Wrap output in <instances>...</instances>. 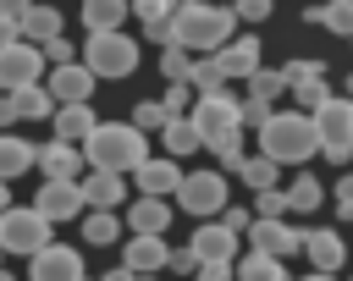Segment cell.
Instances as JSON below:
<instances>
[{
  "label": "cell",
  "mask_w": 353,
  "mask_h": 281,
  "mask_svg": "<svg viewBox=\"0 0 353 281\" xmlns=\"http://www.w3.org/2000/svg\"><path fill=\"white\" fill-rule=\"evenodd\" d=\"M188 121H193L199 143L221 160V171H232V165L243 160V121H237V94H232V88H221V94H193Z\"/></svg>",
  "instance_id": "1"
},
{
  "label": "cell",
  "mask_w": 353,
  "mask_h": 281,
  "mask_svg": "<svg viewBox=\"0 0 353 281\" xmlns=\"http://www.w3.org/2000/svg\"><path fill=\"white\" fill-rule=\"evenodd\" d=\"M165 28H171V44H182L188 55H215L237 33V17L232 6H215V0H176Z\"/></svg>",
  "instance_id": "2"
},
{
  "label": "cell",
  "mask_w": 353,
  "mask_h": 281,
  "mask_svg": "<svg viewBox=\"0 0 353 281\" xmlns=\"http://www.w3.org/2000/svg\"><path fill=\"white\" fill-rule=\"evenodd\" d=\"M77 149H83V160L94 171H121L127 176L138 160H149V132L132 127V121H94V132Z\"/></svg>",
  "instance_id": "3"
},
{
  "label": "cell",
  "mask_w": 353,
  "mask_h": 281,
  "mask_svg": "<svg viewBox=\"0 0 353 281\" xmlns=\"http://www.w3.org/2000/svg\"><path fill=\"white\" fill-rule=\"evenodd\" d=\"M259 154L276 165H303L320 154V132L309 110H270V121L259 127Z\"/></svg>",
  "instance_id": "4"
},
{
  "label": "cell",
  "mask_w": 353,
  "mask_h": 281,
  "mask_svg": "<svg viewBox=\"0 0 353 281\" xmlns=\"http://www.w3.org/2000/svg\"><path fill=\"white\" fill-rule=\"evenodd\" d=\"M314 116V132H320V154L331 160V165H347L353 160V99L347 94H331L320 110H309Z\"/></svg>",
  "instance_id": "5"
},
{
  "label": "cell",
  "mask_w": 353,
  "mask_h": 281,
  "mask_svg": "<svg viewBox=\"0 0 353 281\" xmlns=\"http://www.w3.org/2000/svg\"><path fill=\"white\" fill-rule=\"evenodd\" d=\"M83 66H88L94 77H132V72H138V39H127L121 28H110V33H88V44H83Z\"/></svg>",
  "instance_id": "6"
},
{
  "label": "cell",
  "mask_w": 353,
  "mask_h": 281,
  "mask_svg": "<svg viewBox=\"0 0 353 281\" xmlns=\"http://www.w3.org/2000/svg\"><path fill=\"white\" fill-rule=\"evenodd\" d=\"M55 237V226L33 209V204H6L0 209V253H39L44 242Z\"/></svg>",
  "instance_id": "7"
},
{
  "label": "cell",
  "mask_w": 353,
  "mask_h": 281,
  "mask_svg": "<svg viewBox=\"0 0 353 281\" xmlns=\"http://www.w3.org/2000/svg\"><path fill=\"white\" fill-rule=\"evenodd\" d=\"M171 198H176L188 215L210 220V215L226 209V171H221V165H210V171H182V182H176Z\"/></svg>",
  "instance_id": "8"
},
{
  "label": "cell",
  "mask_w": 353,
  "mask_h": 281,
  "mask_svg": "<svg viewBox=\"0 0 353 281\" xmlns=\"http://www.w3.org/2000/svg\"><path fill=\"white\" fill-rule=\"evenodd\" d=\"M33 209H39L50 226H61V220H77L88 204H83V187H77V182H66V176H44L39 193H33Z\"/></svg>",
  "instance_id": "9"
},
{
  "label": "cell",
  "mask_w": 353,
  "mask_h": 281,
  "mask_svg": "<svg viewBox=\"0 0 353 281\" xmlns=\"http://www.w3.org/2000/svg\"><path fill=\"white\" fill-rule=\"evenodd\" d=\"M22 83H44V50L28 44V39H17V44L0 50V88L11 94V88H22Z\"/></svg>",
  "instance_id": "10"
},
{
  "label": "cell",
  "mask_w": 353,
  "mask_h": 281,
  "mask_svg": "<svg viewBox=\"0 0 353 281\" xmlns=\"http://www.w3.org/2000/svg\"><path fill=\"white\" fill-rule=\"evenodd\" d=\"M33 264H28V281H83V253L77 248H66V242H44L39 253H28Z\"/></svg>",
  "instance_id": "11"
},
{
  "label": "cell",
  "mask_w": 353,
  "mask_h": 281,
  "mask_svg": "<svg viewBox=\"0 0 353 281\" xmlns=\"http://www.w3.org/2000/svg\"><path fill=\"white\" fill-rule=\"evenodd\" d=\"M94 72L83 66V61H66V66H50V77H44V88H50V99L55 105H88L94 99Z\"/></svg>",
  "instance_id": "12"
},
{
  "label": "cell",
  "mask_w": 353,
  "mask_h": 281,
  "mask_svg": "<svg viewBox=\"0 0 353 281\" xmlns=\"http://www.w3.org/2000/svg\"><path fill=\"white\" fill-rule=\"evenodd\" d=\"M248 248H259V253H276V259H292V253H303V231L292 226V220H248Z\"/></svg>",
  "instance_id": "13"
},
{
  "label": "cell",
  "mask_w": 353,
  "mask_h": 281,
  "mask_svg": "<svg viewBox=\"0 0 353 281\" xmlns=\"http://www.w3.org/2000/svg\"><path fill=\"white\" fill-rule=\"evenodd\" d=\"M259 55H265V44H259L254 33H243V39L232 33V39L215 50V66H221V77H226V83H243L248 72H259V66H265Z\"/></svg>",
  "instance_id": "14"
},
{
  "label": "cell",
  "mask_w": 353,
  "mask_h": 281,
  "mask_svg": "<svg viewBox=\"0 0 353 281\" xmlns=\"http://www.w3.org/2000/svg\"><path fill=\"white\" fill-rule=\"evenodd\" d=\"M237 242H243V237H237L226 220H199V231H193L188 248L199 253V264H232V259H237Z\"/></svg>",
  "instance_id": "15"
},
{
  "label": "cell",
  "mask_w": 353,
  "mask_h": 281,
  "mask_svg": "<svg viewBox=\"0 0 353 281\" xmlns=\"http://www.w3.org/2000/svg\"><path fill=\"white\" fill-rule=\"evenodd\" d=\"M77 187H83V204L88 209H121V198H127V176L121 171H83L77 176Z\"/></svg>",
  "instance_id": "16"
},
{
  "label": "cell",
  "mask_w": 353,
  "mask_h": 281,
  "mask_svg": "<svg viewBox=\"0 0 353 281\" xmlns=\"http://www.w3.org/2000/svg\"><path fill=\"white\" fill-rule=\"evenodd\" d=\"M44 176H66V182H77L83 171H88V160H83V149L77 143H66V138H50L44 149H39V160H33Z\"/></svg>",
  "instance_id": "17"
},
{
  "label": "cell",
  "mask_w": 353,
  "mask_h": 281,
  "mask_svg": "<svg viewBox=\"0 0 353 281\" xmlns=\"http://www.w3.org/2000/svg\"><path fill=\"white\" fill-rule=\"evenodd\" d=\"M165 253H171V248H165V231H132L127 248H121V264L154 275V270H165Z\"/></svg>",
  "instance_id": "18"
},
{
  "label": "cell",
  "mask_w": 353,
  "mask_h": 281,
  "mask_svg": "<svg viewBox=\"0 0 353 281\" xmlns=\"http://www.w3.org/2000/svg\"><path fill=\"white\" fill-rule=\"evenodd\" d=\"M132 176H138V193H149V198H171L176 193V182H182V165L176 160H138L132 165Z\"/></svg>",
  "instance_id": "19"
},
{
  "label": "cell",
  "mask_w": 353,
  "mask_h": 281,
  "mask_svg": "<svg viewBox=\"0 0 353 281\" xmlns=\"http://www.w3.org/2000/svg\"><path fill=\"white\" fill-rule=\"evenodd\" d=\"M303 253H309V264H314V270H331V275L347 264V242H342L331 226H314V231H303Z\"/></svg>",
  "instance_id": "20"
},
{
  "label": "cell",
  "mask_w": 353,
  "mask_h": 281,
  "mask_svg": "<svg viewBox=\"0 0 353 281\" xmlns=\"http://www.w3.org/2000/svg\"><path fill=\"white\" fill-rule=\"evenodd\" d=\"M94 105H55L50 110V127H55V138H66V143H83L88 132H94Z\"/></svg>",
  "instance_id": "21"
},
{
  "label": "cell",
  "mask_w": 353,
  "mask_h": 281,
  "mask_svg": "<svg viewBox=\"0 0 353 281\" xmlns=\"http://www.w3.org/2000/svg\"><path fill=\"white\" fill-rule=\"evenodd\" d=\"M6 99H11L17 121H50V110H55V99H50L44 83H22V88H11Z\"/></svg>",
  "instance_id": "22"
},
{
  "label": "cell",
  "mask_w": 353,
  "mask_h": 281,
  "mask_svg": "<svg viewBox=\"0 0 353 281\" xmlns=\"http://www.w3.org/2000/svg\"><path fill=\"white\" fill-rule=\"evenodd\" d=\"M232 281H287V259L248 248V253H243V264L232 259Z\"/></svg>",
  "instance_id": "23"
},
{
  "label": "cell",
  "mask_w": 353,
  "mask_h": 281,
  "mask_svg": "<svg viewBox=\"0 0 353 281\" xmlns=\"http://www.w3.org/2000/svg\"><path fill=\"white\" fill-rule=\"evenodd\" d=\"M33 160H39V149H33L28 138L0 132V182H17L22 171H33Z\"/></svg>",
  "instance_id": "24"
},
{
  "label": "cell",
  "mask_w": 353,
  "mask_h": 281,
  "mask_svg": "<svg viewBox=\"0 0 353 281\" xmlns=\"http://www.w3.org/2000/svg\"><path fill=\"white\" fill-rule=\"evenodd\" d=\"M226 176H243V187H248V193H265V187H276L281 165H276V160H265V154H243Z\"/></svg>",
  "instance_id": "25"
},
{
  "label": "cell",
  "mask_w": 353,
  "mask_h": 281,
  "mask_svg": "<svg viewBox=\"0 0 353 281\" xmlns=\"http://www.w3.org/2000/svg\"><path fill=\"white\" fill-rule=\"evenodd\" d=\"M127 17H132L127 0H83V28H88V33H110V28H121Z\"/></svg>",
  "instance_id": "26"
},
{
  "label": "cell",
  "mask_w": 353,
  "mask_h": 281,
  "mask_svg": "<svg viewBox=\"0 0 353 281\" xmlns=\"http://www.w3.org/2000/svg\"><path fill=\"white\" fill-rule=\"evenodd\" d=\"M17 28H22V39H28V44H44V39H55V33H61V11H55V6H44V0H33V6H28V17H22Z\"/></svg>",
  "instance_id": "27"
},
{
  "label": "cell",
  "mask_w": 353,
  "mask_h": 281,
  "mask_svg": "<svg viewBox=\"0 0 353 281\" xmlns=\"http://www.w3.org/2000/svg\"><path fill=\"white\" fill-rule=\"evenodd\" d=\"M127 226H132V231H165V226H171V198H149V193H143V198L127 209Z\"/></svg>",
  "instance_id": "28"
},
{
  "label": "cell",
  "mask_w": 353,
  "mask_h": 281,
  "mask_svg": "<svg viewBox=\"0 0 353 281\" xmlns=\"http://www.w3.org/2000/svg\"><path fill=\"white\" fill-rule=\"evenodd\" d=\"M160 143H165V154L176 160V154H193V149H199V132H193L188 116H165V121H160Z\"/></svg>",
  "instance_id": "29"
},
{
  "label": "cell",
  "mask_w": 353,
  "mask_h": 281,
  "mask_svg": "<svg viewBox=\"0 0 353 281\" xmlns=\"http://www.w3.org/2000/svg\"><path fill=\"white\" fill-rule=\"evenodd\" d=\"M320 198H325V187H320V176H309V171H298V176L287 182V209H298V215H309V209H320Z\"/></svg>",
  "instance_id": "30"
},
{
  "label": "cell",
  "mask_w": 353,
  "mask_h": 281,
  "mask_svg": "<svg viewBox=\"0 0 353 281\" xmlns=\"http://www.w3.org/2000/svg\"><path fill=\"white\" fill-rule=\"evenodd\" d=\"M77 226H83V242H116V237H121L116 209H83V215H77Z\"/></svg>",
  "instance_id": "31"
},
{
  "label": "cell",
  "mask_w": 353,
  "mask_h": 281,
  "mask_svg": "<svg viewBox=\"0 0 353 281\" xmlns=\"http://www.w3.org/2000/svg\"><path fill=\"white\" fill-rule=\"evenodd\" d=\"M303 17H309V22H320V28H331V33H342V39H353V6H347V0H331V6H309Z\"/></svg>",
  "instance_id": "32"
},
{
  "label": "cell",
  "mask_w": 353,
  "mask_h": 281,
  "mask_svg": "<svg viewBox=\"0 0 353 281\" xmlns=\"http://www.w3.org/2000/svg\"><path fill=\"white\" fill-rule=\"evenodd\" d=\"M188 83H193V94H221V88H226L215 55H193V61H188Z\"/></svg>",
  "instance_id": "33"
},
{
  "label": "cell",
  "mask_w": 353,
  "mask_h": 281,
  "mask_svg": "<svg viewBox=\"0 0 353 281\" xmlns=\"http://www.w3.org/2000/svg\"><path fill=\"white\" fill-rule=\"evenodd\" d=\"M243 88H248V94H259V99H270V105L287 94V83H281V66H259V72H248V77H243Z\"/></svg>",
  "instance_id": "34"
},
{
  "label": "cell",
  "mask_w": 353,
  "mask_h": 281,
  "mask_svg": "<svg viewBox=\"0 0 353 281\" xmlns=\"http://www.w3.org/2000/svg\"><path fill=\"white\" fill-rule=\"evenodd\" d=\"M292 99H298V110H320L325 99H331V83L325 77H309V83H298V88H287Z\"/></svg>",
  "instance_id": "35"
},
{
  "label": "cell",
  "mask_w": 353,
  "mask_h": 281,
  "mask_svg": "<svg viewBox=\"0 0 353 281\" xmlns=\"http://www.w3.org/2000/svg\"><path fill=\"white\" fill-rule=\"evenodd\" d=\"M160 105H165V116H188V105H193V83H188V77H176V83H165V94H160Z\"/></svg>",
  "instance_id": "36"
},
{
  "label": "cell",
  "mask_w": 353,
  "mask_h": 281,
  "mask_svg": "<svg viewBox=\"0 0 353 281\" xmlns=\"http://www.w3.org/2000/svg\"><path fill=\"white\" fill-rule=\"evenodd\" d=\"M270 110H276V105H270V99H259V94H243V99H237V121H243V127H265V121H270Z\"/></svg>",
  "instance_id": "37"
},
{
  "label": "cell",
  "mask_w": 353,
  "mask_h": 281,
  "mask_svg": "<svg viewBox=\"0 0 353 281\" xmlns=\"http://www.w3.org/2000/svg\"><path fill=\"white\" fill-rule=\"evenodd\" d=\"M276 215H287V187H265V193H254V220H276Z\"/></svg>",
  "instance_id": "38"
},
{
  "label": "cell",
  "mask_w": 353,
  "mask_h": 281,
  "mask_svg": "<svg viewBox=\"0 0 353 281\" xmlns=\"http://www.w3.org/2000/svg\"><path fill=\"white\" fill-rule=\"evenodd\" d=\"M138 17H143V28H160V22H171V11H176V0H127Z\"/></svg>",
  "instance_id": "39"
},
{
  "label": "cell",
  "mask_w": 353,
  "mask_h": 281,
  "mask_svg": "<svg viewBox=\"0 0 353 281\" xmlns=\"http://www.w3.org/2000/svg\"><path fill=\"white\" fill-rule=\"evenodd\" d=\"M188 61H193V55H188L182 44H165V50H160V72H165V83L188 77Z\"/></svg>",
  "instance_id": "40"
},
{
  "label": "cell",
  "mask_w": 353,
  "mask_h": 281,
  "mask_svg": "<svg viewBox=\"0 0 353 281\" xmlns=\"http://www.w3.org/2000/svg\"><path fill=\"white\" fill-rule=\"evenodd\" d=\"M39 50H44V66H66V61H77V44H66V33H55V39H44Z\"/></svg>",
  "instance_id": "41"
},
{
  "label": "cell",
  "mask_w": 353,
  "mask_h": 281,
  "mask_svg": "<svg viewBox=\"0 0 353 281\" xmlns=\"http://www.w3.org/2000/svg\"><path fill=\"white\" fill-rule=\"evenodd\" d=\"M309 77H325V66H320V61H287V66H281V83H287V88H298V83H309Z\"/></svg>",
  "instance_id": "42"
},
{
  "label": "cell",
  "mask_w": 353,
  "mask_h": 281,
  "mask_svg": "<svg viewBox=\"0 0 353 281\" xmlns=\"http://www.w3.org/2000/svg\"><path fill=\"white\" fill-rule=\"evenodd\" d=\"M160 121H165V105H160V99H143V105L132 110V127H143V132H160Z\"/></svg>",
  "instance_id": "43"
},
{
  "label": "cell",
  "mask_w": 353,
  "mask_h": 281,
  "mask_svg": "<svg viewBox=\"0 0 353 281\" xmlns=\"http://www.w3.org/2000/svg\"><path fill=\"white\" fill-rule=\"evenodd\" d=\"M232 17L237 22H265L270 17V0H232Z\"/></svg>",
  "instance_id": "44"
},
{
  "label": "cell",
  "mask_w": 353,
  "mask_h": 281,
  "mask_svg": "<svg viewBox=\"0 0 353 281\" xmlns=\"http://www.w3.org/2000/svg\"><path fill=\"white\" fill-rule=\"evenodd\" d=\"M165 270H176V275H193V270H199V253H193V248H171V253H165Z\"/></svg>",
  "instance_id": "45"
},
{
  "label": "cell",
  "mask_w": 353,
  "mask_h": 281,
  "mask_svg": "<svg viewBox=\"0 0 353 281\" xmlns=\"http://www.w3.org/2000/svg\"><path fill=\"white\" fill-rule=\"evenodd\" d=\"M336 220H353V176H336Z\"/></svg>",
  "instance_id": "46"
},
{
  "label": "cell",
  "mask_w": 353,
  "mask_h": 281,
  "mask_svg": "<svg viewBox=\"0 0 353 281\" xmlns=\"http://www.w3.org/2000/svg\"><path fill=\"white\" fill-rule=\"evenodd\" d=\"M221 220H226V226L243 237V231H248V220H254V209H243V204H226V209H221Z\"/></svg>",
  "instance_id": "47"
},
{
  "label": "cell",
  "mask_w": 353,
  "mask_h": 281,
  "mask_svg": "<svg viewBox=\"0 0 353 281\" xmlns=\"http://www.w3.org/2000/svg\"><path fill=\"white\" fill-rule=\"evenodd\" d=\"M193 281H232V264H199Z\"/></svg>",
  "instance_id": "48"
},
{
  "label": "cell",
  "mask_w": 353,
  "mask_h": 281,
  "mask_svg": "<svg viewBox=\"0 0 353 281\" xmlns=\"http://www.w3.org/2000/svg\"><path fill=\"white\" fill-rule=\"evenodd\" d=\"M28 6H33V0H0V17H11V22H22V17H28Z\"/></svg>",
  "instance_id": "49"
},
{
  "label": "cell",
  "mask_w": 353,
  "mask_h": 281,
  "mask_svg": "<svg viewBox=\"0 0 353 281\" xmlns=\"http://www.w3.org/2000/svg\"><path fill=\"white\" fill-rule=\"evenodd\" d=\"M17 39H22V28H17L11 17H0V50H6V44H17Z\"/></svg>",
  "instance_id": "50"
},
{
  "label": "cell",
  "mask_w": 353,
  "mask_h": 281,
  "mask_svg": "<svg viewBox=\"0 0 353 281\" xmlns=\"http://www.w3.org/2000/svg\"><path fill=\"white\" fill-rule=\"evenodd\" d=\"M11 121H17V110H11V99L0 94V127H11Z\"/></svg>",
  "instance_id": "51"
},
{
  "label": "cell",
  "mask_w": 353,
  "mask_h": 281,
  "mask_svg": "<svg viewBox=\"0 0 353 281\" xmlns=\"http://www.w3.org/2000/svg\"><path fill=\"white\" fill-rule=\"evenodd\" d=\"M105 281H132V270H127V264H116V270H105Z\"/></svg>",
  "instance_id": "52"
},
{
  "label": "cell",
  "mask_w": 353,
  "mask_h": 281,
  "mask_svg": "<svg viewBox=\"0 0 353 281\" xmlns=\"http://www.w3.org/2000/svg\"><path fill=\"white\" fill-rule=\"evenodd\" d=\"M298 281H331V270H309V275H298Z\"/></svg>",
  "instance_id": "53"
},
{
  "label": "cell",
  "mask_w": 353,
  "mask_h": 281,
  "mask_svg": "<svg viewBox=\"0 0 353 281\" xmlns=\"http://www.w3.org/2000/svg\"><path fill=\"white\" fill-rule=\"evenodd\" d=\"M6 204H11V182H0V209H6Z\"/></svg>",
  "instance_id": "54"
},
{
  "label": "cell",
  "mask_w": 353,
  "mask_h": 281,
  "mask_svg": "<svg viewBox=\"0 0 353 281\" xmlns=\"http://www.w3.org/2000/svg\"><path fill=\"white\" fill-rule=\"evenodd\" d=\"M132 281H154V275H149V270H132Z\"/></svg>",
  "instance_id": "55"
},
{
  "label": "cell",
  "mask_w": 353,
  "mask_h": 281,
  "mask_svg": "<svg viewBox=\"0 0 353 281\" xmlns=\"http://www.w3.org/2000/svg\"><path fill=\"white\" fill-rule=\"evenodd\" d=\"M0 281H17V275H11V270H0Z\"/></svg>",
  "instance_id": "56"
},
{
  "label": "cell",
  "mask_w": 353,
  "mask_h": 281,
  "mask_svg": "<svg viewBox=\"0 0 353 281\" xmlns=\"http://www.w3.org/2000/svg\"><path fill=\"white\" fill-rule=\"evenodd\" d=\"M342 88H347V99H353V77H347V83H342Z\"/></svg>",
  "instance_id": "57"
},
{
  "label": "cell",
  "mask_w": 353,
  "mask_h": 281,
  "mask_svg": "<svg viewBox=\"0 0 353 281\" xmlns=\"http://www.w3.org/2000/svg\"><path fill=\"white\" fill-rule=\"evenodd\" d=\"M83 281H88V275H83Z\"/></svg>",
  "instance_id": "58"
},
{
  "label": "cell",
  "mask_w": 353,
  "mask_h": 281,
  "mask_svg": "<svg viewBox=\"0 0 353 281\" xmlns=\"http://www.w3.org/2000/svg\"><path fill=\"white\" fill-rule=\"evenodd\" d=\"M347 6H353V0H347Z\"/></svg>",
  "instance_id": "59"
},
{
  "label": "cell",
  "mask_w": 353,
  "mask_h": 281,
  "mask_svg": "<svg viewBox=\"0 0 353 281\" xmlns=\"http://www.w3.org/2000/svg\"><path fill=\"white\" fill-rule=\"evenodd\" d=\"M347 281H353V275H347Z\"/></svg>",
  "instance_id": "60"
}]
</instances>
